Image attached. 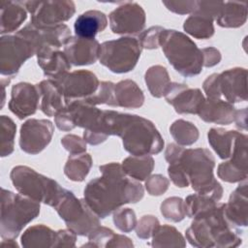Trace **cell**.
I'll list each match as a JSON object with an SVG mask.
<instances>
[{
  "label": "cell",
  "instance_id": "obj_31",
  "mask_svg": "<svg viewBox=\"0 0 248 248\" xmlns=\"http://www.w3.org/2000/svg\"><path fill=\"white\" fill-rule=\"evenodd\" d=\"M154 159L150 155L129 156L122 161L124 172L138 181H144L154 169Z\"/></svg>",
  "mask_w": 248,
  "mask_h": 248
},
{
  "label": "cell",
  "instance_id": "obj_13",
  "mask_svg": "<svg viewBox=\"0 0 248 248\" xmlns=\"http://www.w3.org/2000/svg\"><path fill=\"white\" fill-rule=\"evenodd\" d=\"M109 28L114 34L135 35L141 33L146 21L145 12L136 2H124L108 15Z\"/></svg>",
  "mask_w": 248,
  "mask_h": 248
},
{
  "label": "cell",
  "instance_id": "obj_30",
  "mask_svg": "<svg viewBox=\"0 0 248 248\" xmlns=\"http://www.w3.org/2000/svg\"><path fill=\"white\" fill-rule=\"evenodd\" d=\"M237 131L223 128H211L207 133L208 143L217 153L219 158L226 160L232 155Z\"/></svg>",
  "mask_w": 248,
  "mask_h": 248
},
{
  "label": "cell",
  "instance_id": "obj_19",
  "mask_svg": "<svg viewBox=\"0 0 248 248\" xmlns=\"http://www.w3.org/2000/svg\"><path fill=\"white\" fill-rule=\"evenodd\" d=\"M218 86L227 102L233 104L247 101V70L235 67L218 74Z\"/></svg>",
  "mask_w": 248,
  "mask_h": 248
},
{
  "label": "cell",
  "instance_id": "obj_7",
  "mask_svg": "<svg viewBox=\"0 0 248 248\" xmlns=\"http://www.w3.org/2000/svg\"><path fill=\"white\" fill-rule=\"evenodd\" d=\"M10 178L19 194L51 207H55L66 190L54 179L27 166L14 167Z\"/></svg>",
  "mask_w": 248,
  "mask_h": 248
},
{
  "label": "cell",
  "instance_id": "obj_51",
  "mask_svg": "<svg viewBox=\"0 0 248 248\" xmlns=\"http://www.w3.org/2000/svg\"><path fill=\"white\" fill-rule=\"evenodd\" d=\"M77 234L70 229H63L56 232L55 240L52 248L76 247Z\"/></svg>",
  "mask_w": 248,
  "mask_h": 248
},
{
  "label": "cell",
  "instance_id": "obj_15",
  "mask_svg": "<svg viewBox=\"0 0 248 248\" xmlns=\"http://www.w3.org/2000/svg\"><path fill=\"white\" fill-rule=\"evenodd\" d=\"M55 81L63 93L65 103L90 97L96 92L100 84L97 76L88 70L69 72Z\"/></svg>",
  "mask_w": 248,
  "mask_h": 248
},
{
  "label": "cell",
  "instance_id": "obj_36",
  "mask_svg": "<svg viewBox=\"0 0 248 248\" xmlns=\"http://www.w3.org/2000/svg\"><path fill=\"white\" fill-rule=\"evenodd\" d=\"M183 29L190 36L200 40L209 39L215 32L213 20L193 14L184 20Z\"/></svg>",
  "mask_w": 248,
  "mask_h": 248
},
{
  "label": "cell",
  "instance_id": "obj_26",
  "mask_svg": "<svg viewBox=\"0 0 248 248\" xmlns=\"http://www.w3.org/2000/svg\"><path fill=\"white\" fill-rule=\"evenodd\" d=\"M108 25L107 16L98 10H90L79 15L75 23L74 30L78 37L95 39V36L106 29Z\"/></svg>",
  "mask_w": 248,
  "mask_h": 248
},
{
  "label": "cell",
  "instance_id": "obj_20",
  "mask_svg": "<svg viewBox=\"0 0 248 248\" xmlns=\"http://www.w3.org/2000/svg\"><path fill=\"white\" fill-rule=\"evenodd\" d=\"M100 46L96 39L71 36L65 42L63 51L71 65L87 66L94 64L99 59Z\"/></svg>",
  "mask_w": 248,
  "mask_h": 248
},
{
  "label": "cell",
  "instance_id": "obj_49",
  "mask_svg": "<svg viewBox=\"0 0 248 248\" xmlns=\"http://www.w3.org/2000/svg\"><path fill=\"white\" fill-rule=\"evenodd\" d=\"M168 174H169L170 180L172 181V183L176 187L185 188L190 185L187 175L178 162H172V163L169 164Z\"/></svg>",
  "mask_w": 248,
  "mask_h": 248
},
{
  "label": "cell",
  "instance_id": "obj_42",
  "mask_svg": "<svg viewBox=\"0 0 248 248\" xmlns=\"http://www.w3.org/2000/svg\"><path fill=\"white\" fill-rule=\"evenodd\" d=\"M218 177L229 183H236L242 182L247 179V170H243L232 164L229 160L221 163L217 169Z\"/></svg>",
  "mask_w": 248,
  "mask_h": 248
},
{
  "label": "cell",
  "instance_id": "obj_40",
  "mask_svg": "<svg viewBox=\"0 0 248 248\" xmlns=\"http://www.w3.org/2000/svg\"><path fill=\"white\" fill-rule=\"evenodd\" d=\"M114 85L111 81H101L96 92L84 100L93 106L105 104L109 107H116Z\"/></svg>",
  "mask_w": 248,
  "mask_h": 248
},
{
  "label": "cell",
  "instance_id": "obj_32",
  "mask_svg": "<svg viewBox=\"0 0 248 248\" xmlns=\"http://www.w3.org/2000/svg\"><path fill=\"white\" fill-rule=\"evenodd\" d=\"M144 80L150 94L155 98L164 97L171 83L168 70L162 65L149 67L144 74Z\"/></svg>",
  "mask_w": 248,
  "mask_h": 248
},
{
  "label": "cell",
  "instance_id": "obj_1",
  "mask_svg": "<svg viewBox=\"0 0 248 248\" xmlns=\"http://www.w3.org/2000/svg\"><path fill=\"white\" fill-rule=\"evenodd\" d=\"M99 170L102 176L90 180L83 191L84 201L99 218L104 219L122 205L136 203L143 198V186L129 177L121 164L108 163Z\"/></svg>",
  "mask_w": 248,
  "mask_h": 248
},
{
  "label": "cell",
  "instance_id": "obj_58",
  "mask_svg": "<svg viewBox=\"0 0 248 248\" xmlns=\"http://www.w3.org/2000/svg\"><path fill=\"white\" fill-rule=\"evenodd\" d=\"M1 246L3 248H18V244L16 241L13 238H7V239H2L1 241Z\"/></svg>",
  "mask_w": 248,
  "mask_h": 248
},
{
  "label": "cell",
  "instance_id": "obj_34",
  "mask_svg": "<svg viewBox=\"0 0 248 248\" xmlns=\"http://www.w3.org/2000/svg\"><path fill=\"white\" fill-rule=\"evenodd\" d=\"M151 241L153 247H185L186 239L180 232L170 225H159Z\"/></svg>",
  "mask_w": 248,
  "mask_h": 248
},
{
  "label": "cell",
  "instance_id": "obj_54",
  "mask_svg": "<svg viewBox=\"0 0 248 248\" xmlns=\"http://www.w3.org/2000/svg\"><path fill=\"white\" fill-rule=\"evenodd\" d=\"M54 122L56 127L64 132H69L76 128L66 107H64L59 112L56 113V115L54 116Z\"/></svg>",
  "mask_w": 248,
  "mask_h": 248
},
{
  "label": "cell",
  "instance_id": "obj_39",
  "mask_svg": "<svg viewBox=\"0 0 248 248\" xmlns=\"http://www.w3.org/2000/svg\"><path fill=\"white\" fill-rule=\"evenodd\" d=\"M163 217L169 221L177 223L186 217L185 202L179 197L167 198L160 206Z\"/></svg>",
  "mask_w": 248,
  "mask_h": 248
},
{
  "label": "cell",
  "instance_id": "obj_16",
  "mask_svg": "<svg viewBox=\"0 0 248 248\" xmlns=\"http://www.w3.org/2000/svg\"><path fill=\"white\" fill-rule=\"evenodd\" d=\"M164 97L179 114H198L205 100L201 89L179 82H171Z\"/></svg>",
  "mask_w": 248,
  "mask_h": 248
},
{
  "label": "cell",
  "instance_id": "obj_12",
  "mask_svg": "<svg viewBox=\"0 0 248 248\" xmlns=\"http://www.w3.org/2000/svg\"><path fill=\"white\" fill-rule=\"evenodd\" d=\"M23 4L31 14L30 23L39 28L63 24L76 13V5L70 0L23 1Z\"/></svg>",
  "mask_w": 248,
  "mask_h": 248
},
{
  "label": "cell",
  "instance_id": "obj_10",
  "mask_svg": "<svg viewBox=\"0 0 248 248\" xmlns=\"http://www.w3.org/2000/svg\"><path fill=\"white\" fill-rule=\"evenodd\" d=\"M75 127L83 128V140L91 144L98 145L109 137L103 123V110L87 103L85 100H74L66 103Z\"/></svg>",
  "mask_w": 248,
  "mask_h": 248
},
{
  "label": "cell",
  "instance_id": "obj_8",
  "mask_svg": "<svg viewBox=\"0 0 248 248\" xmlns=\"http://www.w3.org/2000/svg\"><path fill=\"white\" fill-rule=\"evenodd\" d=\"M142 47L137 38L121 37L100 46L99 62L114 74L129 73L136 67Z\"/></svg>",
  "mask_w": 248,
  "mask_h": 248
},
{
  "label": "cell",
  "instance_id": "obj_43",
  "mask_svg": "<svg viewBox=\"0 0 248 248\" xmlns=\"http://www.w3.org/2000/svg\"><path fill=\"white\" fill-rule=\"evenodd\" d=\"M114 232L107 227L98 226L88 235V242L82 244L81 247H108V242L114 235Z\"/></svg>",
  "mask_w": 248,
  "mask_h": 248
},
{
  "label": "cell",
  "instance_id": "obj_53",
  "mask_svg": "<svg viewBox=\"0 0 248 248\" xmlns=\"http://www.w3.org/2000/svg\"><path fill=\"white\" fill-rule=\"evenodd\" d=\"M202 54L203 66L206 68H211L218 65L222 59L220 50L214 46H207L202 48Z\"/></svg>",
  "mask_w": 248,
  "mask_h": 248
},
{
  "label": "cell",
  "instance_id": "obj_52",
  "mask_svg": "<svg viewBox=\"0 0 248 248\" xmlns=\"http://www.w3.org/2000/svg\"><path fill=\"white\" fill-rule=\"evenodd\" d=\"M203 91L208 99H221L218 86V74L214 73L208 76L202 83Z\"/></svg>",
  "mask_w": 248,
  "mask_h": 248
},
{
  "label": "cell",
  "instance_id": "obj_37",
  "mask_svg": "<svg viewBox=\"0 0 248 248\" xmlns=\"http://www.w3.org/2000/svg\"><path fill=\"white\" fill-rule=\"evenodd\" d=\"M16 125L14 120L7 116H0V156L7 157L14 152Z\"/></svg>",
  "mask_w": 248,
  "mask_h": 248
},
{
  "label": "cell",
  "instance_id": "obj_3",
  "mask_svg": "<svg viewBox=\"0 0 248 248\" xmlns=\"http://www.w3.org/2000/svg\"><path fill=\"white\" fill-rule=\"evenodd\" d=\"M226 203L217 202L209 210L196 216L185 231L188 242L200 248H231L242 243L240 228L234 226L226 216Z\"/></svg>",
  "mask_w": 248,
  "mask_h": 248
},
{
  "label": "cell",
  "instance_id": "obj_57",
  "mask_svg": "<svg viewBox=\"0 0 248 248\" xmlns=\"http://www.w3.org/2000/svg\"><path fill=\"white\" fill-rule=\"evenodd\" d=\"M13 78H11V77H7V78H5V77H2V78H1V85H2V100H1V108H3V106H4V104H5V97H6V91H5V87H6V85H8L9 83H10V81H11V79H12Z\"/></svg>",
  "mask_w": 248,
  "mask_h": 248
},
{
  "label": "cell",
  "instance_id": "obj_29",
  "mask_svg": "<svg viewBox=\"0 0 248 248\" xmlns=\"http://www.w3.org/2000/svg\"><path fill=\"white\" fill-rule=\"evenodd\" d=\"M56 232L49 227L39 224L29 227L20 237L21 246L24 248H52Z\"/></svg>",
  "mask_w": 248,
  "mask_h": 248
},
{
  "label": "cell",
  "instance_id": "obj_25",
  "mask_svg": "<svg viewBox=\"0 0 248 248\" xmlns=\"http://www.w3.org/2000/svg\"><path fill=\"white\" fill-rule=\"evenodd\" d=\"M1 35L16 31L27 18V10L23 1H0Z\"/></svg>",
  "mask_w": 248,
  "mask_h": 248
},
{
  "label": "cell",
  "instance_id": "obj_50",
  "mask_svg": "<svg viewBox=\"0 0 248 248\" xmlns=\"http://www.w3.org/2000/svg\"><path fill=\"white\" fill-rule=\"evenodd\" d=\"M163 5L170 12L177 15L192 14L196 8L197 1L184 0V1H163Z\"/></svg>",
  "mask_w": 248,
  "mask_h": 248
},
{
  "label": "cell",
  "instance_id": "obj_44",
  "mask_svg": "<svg viewBox=\"0 0 248 248\" xmlns=\"http://www.w3.org/2000/svg\"><path fill=\"white\" fill-rule=\"evenodd\" d=\"M160 222L158 218L154 215H143L140 219L137 222L136 225V233L137 236L140 239H148L150 238L156 229L159 227Z\"/></svg>",
  "mask_w": 248,
  "mask_h": 248
},
{
  "label": "cell",
  "instance_id": "obj_46",
  "mask_svg": "<svg viewBox=\"0 0 248 248\" xmlns=\"http://www.w3.org/2000/svg\"><path fill=\"white\" fill-rule=\"evenodd\" d=\"M170 180L162 174L149 175L145 179V189L150 196H161L169 189Z\"/></svg>",
  "mask_w": 248,
  "mask_h": 248
},
{
  "label": "cell",
  "instance_id": "obj_2",
  "mask_svg": "<svg viewBox=\"0 0 248 248\" xmlns=\"http://www.w3.org/2000/svg\"><path fill=\"white\" fill-rule=\"evenodd\" d=\"M102 119L108 135L121 138L124 149L131 155H157L164 148L160 132L142 116L107 109Z\"/></svg>",
  "mask_w": 248,
  "mask_h": 248
},
{
  "label": "cell",
  "instance_id": "obj_11",
  "mask_svg": "<svg viewBox=\"0 0 248 248\" xmlns=\"http://www.w3.org/2000/svg\"><path fill=\"white\" fill-rule=\"evenodd\" d=\"M34 46L24 37L3 35L0 38V73L2 77H15L26 60L36 55Z\"/></svg>",
  "mask_w": 248,
  "mask_h": 248
},
{
  "label": "cell",
  "instance_id": "obj_47",
  "mask_svg": "<svg viewBox=\"0 0 248 248\" xmlns=\"http://www.w3.org/2000/svg\"><path fill=\"white\" fill-rule=\"evenodd\" d=\"M222 5L223 1H197L196 8L192 14L209 18L214 21L221 10Z\"/></svg>",
  "mask_w": 248,
  "mask_h": 248
},
{
  "label": "cell",
  "instance_id": "obj_35",
  "mask_svg": "<svg viewBox=\"0 0 248 248\" xmlns=\"http://www.w3.org/2000/svg\"><path fill=\"white\" fill-rule=\"evenodd\" d=\"M170 133L174 141L181 146L194 144L200 137V132L197 126L184 119L173 121L170 126Z\"/></svg>",
  "mask_w": 248,
  "mask_h": 248
},
{
  "label": "cell",
  "instance_id": "obj_24",
  "mask_svg": "<svg viewBox=\"0 0 248 248\" xmlns=\"http://www.w3.org/2000/svg\"><path fill=\"white\" fill-rule=\"evenodd\" d=\"M40 93V109L46 116H55L65 106V99L53 79H44L36 84Z\"/></svg>",
  "mask_w": 248,
  "mask_h": 248
},
{
  "label": "cell",
  "instance_id": "obj_28",
  "mask_svg": "<svg viewBox=\"0 0 248 248\" xmlns=\"http://www.w3.org/2000/svg\"><path fill=\"white\" fill-rule=\"evenodd\" d=\"M247 20V4L245 2L226 1L215 19L217 24L224 28H237Z\"/></svg>",
  "mask_w": 248,
  "mask_h": 248
},
{
  "label": "cell",
  "instance_id": "obj_9",
  "mask_svg": "<svg viewBox=\"0 0 248 248\" xmlns=\"http://www.w3.org/2000/svg\"><path fill=\"white\" fill-rule=\"evenodd\" d=\"M54 208L67 228L77 235L87 236L96 227L101 225L100 218L89 207L84 199H78L72 191L67 189Z\"/></svg>",
  "mask_w": 248,
  "mask_h": 248
},
{
  "label": "cell",
  "instance_id": "obj_21",
  "mask_svg": "<svg viewBox=\"0 0 248 248\" xmlns=\"http://www.w3.org/2000/svg\"><path fill=\"white\" fill-rule=\"evenodd\" d=\"M38 65L44 72V75L50 79L56 80L68 74L71 70L69 62L64 51L54 46H44L37 51Z\"/></svg>",
  "mask_w": 248,
  "mask_h": 248
},
{
  "label": "cell",
  "instance_id": "obj_6",
  "mask_svg": "<svg viewBox=\"0 0 248 248\" xmlns=\"http://www.w3.org/2000/svg\"><path fill=\"white\" fill-rule=\"evenodd\" d=\"M40 202L16 194L5 188L1 189L0 235L2 239H16L23 228L40 214Z\"/></svg>",
  "mask_w": 248,
  "mask_h": 248
},
{
  "label": "cell",
  "instance_id": "obj_33",
  "mask_svg": "<svg viewBox=\"0 0 248 248\" xmlns=\"http://www.w3.org/2000/svg\"><path fill=\"white\" fill-rule=\"evenodd\" d=\"M93 165L90 154H73L67 159L64 166V174L72 181L81 182L85 179Z\"/></svg>",
  "mask_w": 248,
  "mask_h": 248
},
{
  "label": "cell",
  "instance_id": "obj_27",
  "mask_svg": "<svg viewBox=\"0 0 248 248\" xmlns=\"http://www.w3.org/2000/svg\"><path fill=\"white\" fill-rule=\"evenodd\" d=\"M116 107L139 108L144 103V94L138 83L132 79H123L114 85Z\"/></svg>",
  "mask_w": 248,
  "mask_h": 248
},
{
  "label": "cell",
  "instance_id": "obj_23",
  "mask_svg": "<svg viewBox=\"0 0 248 248\" xmlns=\"http://www.w3.org/2000/svg\"><path fill=\"white\" fill-rule=\"evenodd\" d=\"M247 181L243 180L232 192L229 202L225 205L227 218L234 226L247 227L248 225V189Z\"/></svg>",
  "mask_w": 248,
  "mask_h": 248
},
{
  "label": "cell",
  "instance_id": "obj_38",
  "mask_svg": "<svg viewBox=\"0 0 248 248\" xmlns=\"http://www.w3.org/2000/svg\"><path fill=\"white\" fill-rule=\"evenodd\" d=\"M184 202L186 205V216L191 219L209 210L218 202L211 197L199 193L189 195Z\"/></svg>",
  "mask_w": 248,
  "mask_h": 248
},
{
  "label": "cell",
  "instance_id": "obj_55",
  "mask_svg": "<svg viewBox=\"0 0 248 248\" xmlns=\"http://www.w3.org/2000/svg\"><path fill=\"white\" fill-rule=\"evenodd\" d=\"M110 247H128V248H130V247H134V243L130 237L123 235V234L114 233V235L108 242L107 248H110Z\"/></svg>",
  "mask_w": 248,
  "mask_h": 248
},
{
  "label": "cell",
  "instance_id": "obj_18",
  "mask_svg": "<svg viewBox=\"0 0 248 248\" xmlns=\"http://www.w3.org/2000/svg\"><path fill=\"white\" fill-rule=\"evenodd\" d=\"M40 100L41 97L36 84L18 82L12 87L8 108L18 119H24L37 111L40 108Z\"/></svg>",
  "mask_w": 248,
  "mask_h": 248
},
{
  "label": "cell",
  "instance_id": "obj_17",
  "mask_svg": "<svg viewBox=\"0 0 248 248\" xmlns=\"http://www.w3.org/2000/svg\"><path fill=\"white\" fill-rule=\"evenodd\" d=\"M16 34L27 39L38 51L44 46H54L60 48L71 37V30L66 24L39 28L28 23Z\"/></svg>",
  "mask_w": 248,
  "mask_h": 248
},
{
  "label": "cell",
  "instance_id": "obj_56",
  "mask_svg": "<svg viewBox=\"0 0 248 248\" xmlns=\"http://www.w3.org/2000/svg\"><path fill=\"white\" fill-rule=\"evenodd\" d=\"M247 108H243L241 109H238L235 111L234 120L235 126L243 131H247Z\"/></svg>",
  "mask_w": 248,
  "mask_h": 248
},
{
  "label": "cell",
  "instance_id": "obj_45",
  "mask_svg": "<svg viewBox=\"0 0 248 248\" xmlns=\"http://www.w3.org/2000/svg\"><path fill=\"white\" fill-rule=\"evenodd\" d=\"M164 29H165L164 27L156 25V26H151L146 30L142 31L138 38L141 47L146 49L158 48L160 46L159 38Z\"/></svg>",
  "mask_w": 248,
  "mask_h": 248
},
{
  "label": "cell",
  "instance_id": "obj_14",
  "mask_svg": "<svg viewBox=\"0 0 248 248\" xmlns=\"http://www.w3.org/2000/svg\"><path fill=\"white\" fill-rule=\"evenodd\" d=\"M53 132L54 127L50 120L30 118L20 127L19 147L27 154H39L51 141Z\"/></svg>",
  "mask_w": 248,
  "mask_h": 248
},
{
  "label": "cell",
  "instance_id": "obj_22",
  "mask_svg": "<svg viewBox=\"0 0 248 248\" xmlns=\"http://www.w3.org/2000/svg\"><path fill=\"white\" fill-rule=\"evenodd\" d=\"M235 111L234 106L225 100L206 98L202 104L198 115L207 123L230 125L234 120Z\"/></svg>",
  "mask_w": 248,
  "mask_h": 248
},
{
  "label": "cell",
  "instance_id": "obj_48",
  "mask_svg": "<svg viewBox=\"0 0 248 248\" xmlns=\"http://www.w3.org/2000/svg\"><path fill=\"white\" fill-rule=\"evenodd\" d=\"M86 143L87 142L83 139L74 134L66 135L61 139L62 146L70 153V155L85 153L87 148Z\"/></svg>",
  "mask_w": 248,
  "mask_h": 248
},
{
  "label": "cell",
  "instance_id": "obj_4",
  "mask_svg": "<svg viewBox=\"0 0 248 248\" xmlns=\"http://www.w3.org/2000/svg\"><path fill=\"white\" fill-rule=\"evenodd\" d=\"M172 162L180 164L196 193L207 195L216 202L221 200L223 187L213 174L215 159L209 149L183 148L179 157Z\"/></svg>",
  "mask_w": 248,
  "mask_h": 248
},
{
  "label": "cell",
  "instance_id": "obj_5",
  "mask_svg": "<svg viewBox=\"0 0 248 248\" xmlns=\"http://www.w3.org/2000/svg\"><path fill=\"white\" fill-rule=\"evenodd\" d=\"M159 45L170 64L181 76L191 78L202 71V49L186 34L174 29H164Z\"/></svg>",
  "mask_w": 248,
  "mask_h": 248
},
{
  "label": "cell",
  "instance_id": "obj_41",
  "mask_svg": "<svg viewBox=\"0 0 248 248\" xmlns=\"http://www.w3.org/2000/svg\"><path fill=\"white\" fill-rule=\"evenodd\" d=\"M112 221L115 227L123 232H132L136 228L138 222L136 212L130 207L116 209L113 212Z\"/></svg>",
  "mask_w": 248,
  "mask_h": 248
}]
</instances>
